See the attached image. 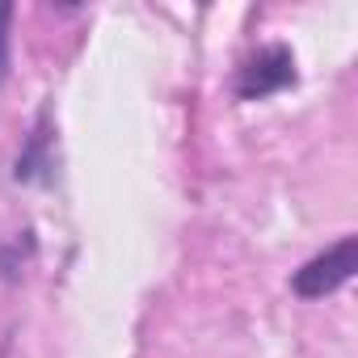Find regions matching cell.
I'll use <instances>...</instances> for the list:
<instances>
[{
    "mask_svg": "<svg viewBox=\"0 0 358 358\" xmlns=\"http://www.w3.org/2000/svg\"><path fill=\"white\" fill-rule=\"evenodd\" d=\"M354 270H358V236H341L337 245H329L324 253H316L303 270H295L291 287L303 299H324L337 287H345L354 278Z\"/></svg>",
    "mask_w": 358,
    "mask_h": 358,
    "instance_id": "6da1fadb",
    "label": "cell"
},
{
    "mask_svg": "<svg viewBox=\"0 0 358 358\" xmlns=\"http://www.w3.org/2000/svg\"><path fill=\"white\" fill-rule=\"evenodd\" d=\"M9 22H13V5H0V76L9 72Z\"/></svg>",
    "mask_w": 358,
    "mask_h": 358,
    "instance_id": "3957f363",
    "label": "cell"
},
{
    "mask_svg": "<svg viewBox=\"0 0 358 358\" xmlns=\"http://www.w3.org/2000/svg\"><path fill=\"white\" fill-rule=\"evenodd\" d=\"M287 85H295V55H291L282 43L262 47V51L241 68V76H236V93H241L245 101H262V97H270V93H278V89H287Z\"/></svg>",
    "mask_w": 358,
    "mask_h": 358,
    "instance_id": "7a4b0ae2",
    "label": "cell"
}]
</instances>
